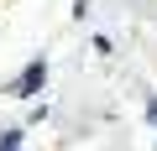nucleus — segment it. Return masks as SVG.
I'll use <instances>...</instances> for the list:
<instances>
[{
  "mask_svg": "<svg viewBox=\"0 0 157 151\" xmlns=\"http://www.w3.org/2000/svg\"><path fill=\"white\" fill-rule=\"evenodd\" d=\"M0 151H21V130H6V135H0Z\"/></svg>",
  "mask_w": 157,
  "mask_h": 151,
  "instance_id": "nucleus-2",
  "label": "nucleus"
},
{
  "mask_svg": "<svg viewBox=\"0 0 157 151\" xmlns=\"http://www.w3.org/2000/svg\"><path fill=\"white\" fill-rule=\"evenodd\" d=\"M42 84H47V57H32V63L21 68V78H16V94L32 99V94H42Z\"/></svg>",
  "mask_w": 157,
  "mask_h": 151,
  "instance_id": "nucleus-1",
  "label": "nucleus"
}]
</instances>
